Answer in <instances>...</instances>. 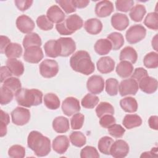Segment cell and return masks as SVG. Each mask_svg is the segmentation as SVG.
Returning <instances> with one entry per match:
<instances>
[{"instance_id":"obj_1","label":"cell","mask_w":158,"mask_h":158,"mask_svg":"<svg viewBox=\"0 0 158 158\" xmlns=\"http://www.w3.org/2000/svg\"><path fill=\"white\" fill-rule=\"evenodd\" d=\"M71 68L75 72L88 75L95 70V66L89 53L86 51H78L70 59Z\"/></svg>"},{"instance_id":"obj_2","label":"cell","mask_w":158,"mask_h":158,"mask_svg":"<svg viewBox=\"0 0 158 158\" xmlns=\"http://www.w3.org/2000/svg\"><path fill=\"white\" fill-rule=\"evenodd\" d=\"M27 144L38 157L46 156L51 150L50 139L38 131L33 130L29 133Z\"/></svg>"},{"instance_id":"obj_3","label":"cell","mask_w":158,"mask_h":158,"mask_svg":"<svg viewBox=\"0 0 158 158\" xmlns=\"http://www.w3.org/2000/svg\"><path fill=\"white\" fill-rule=\"evenodd\" d=\"M15 97L18 104L29 108L42 103L43 93L37 89L20 88L15 93Z\"/></svg>"},{"instance_id":"obj_4","label":"cell","mask_w":158,"mask_h":158,"mask_svg":"<svg viewBox=\"0 0 158 158\" xmlns=\"http://www.w3.org/2000/svg\"><path fill=\"white\" fill-rule=\"evenodd\" d=\"M83 25V19L77 14H73L67 17L62 22L56 24V28L61 35H70L80 30Z\"/></svg>"},{"instance_id":"obj_5","label":"cell","mask_w":158,"mask_h":158,"mask_svg":"<svg viewBox=\"0 0 158 158\" xmlns=\"http://www.w3.org/2000/svg\"><path fill=\"white\" fill-rule=\"evenodd\" d=\"M146 35V28L140 24L131 26L126 31L125 37L130 44H135L143 40Z\"/></svg>"},{"instance_id":"obj_6","label":"cell","mask_w":158,"mask_h":158,"mask_svg":"<svg viewBox=\"0 0 158 158\" xmlns=\"http://www.w3.org/2000/svg\"><path fill=\"white\" fill-rule=\"evenodd\" d=\"M40 72L42 77L51 78L55 77L59 72V65L55 60L45 59L39 66Z\"/></svg>"},{"instance_id":"obj_7","label":"cell","mask_w":158,"mask_h":158,"mask_svg":"<svg viewBox=\"0 0 158 158\" xmlns=\"http://www.w3.org/2000/svg\"><path fill=\"white\" fill-rule=\"evenodd\" d=\"M12 122L14 124L22 126L27 124L30 119V112L28 109L17 107L10 113Z\"/></svg>"},{"instance_id":"obj_8","label":"cell","mask_w":158,"mask_h":158,"mask_svg":"<svg viewBox=\"0 0 158 158\" xmlns=\"http://www.w3.org/2000/svg\"><path fill=\"white\" fill-rule=\"evenodd\" d=\"M138 88V82L132 78L122 80L118 86L119 93L121 96L135 95Z\"/></svg>"},{"instance_id":"obj_9","label":"cell","mask_w":158,"mask_h":158,"mask_svg":"<svg viewBox=\"0 0 158 158\" xmlns=\"http://www.w3.org/2000/svg\"><path fill=\"white\" fill-rule=\"evenodd\" d=\"M81 109L79 101L74 97H67L62 104V110L63 113L70 117L76 113H78Z\"/></svg>"},{"instance_id":"obj_10","label":"cell","mask_w":158,"mask_h":158,"mask_svg":"<svg viewBox=\"0 0 158 158\" xmlns=\"http://www.w3.org/2000/svg\"><path fill=\"white\" fill-rule=\"evenodd\" d=\"M129 151L130 148L128 143L123 139H118L112 144L110 154L115 158H123L127 156Z\"/></svg>"},{"instance_id":"obj_11","label":"cell","mask_w":158,"mask_h":158,"mask_svg":"<svg viewBox=\"0 0 158 158\" xmlns=\"http://www.w3.org/2000/svg\"><path fill=\"white\" fill-rule=\"evenodd\" d=\"M44 54L42 49L40 46L29 47L25 50L23 59L29 63L37 64L43 58Z\"/></svg>"},{"instance_id":"obj_12","label":"cell","mask_w":158,"mask_h":158,"mask_svg":"<svg viewBox=\"0 0 158 158\" xmlns=\"http://www.w3.org/2000/svg\"><path fill=\"white\" fill-rule=\"evenodd\" d=\"M58 41L60 54V56L67 57L74 52L76 49V44L75 41L70 37H61L57 40Z\"/></svg>"},{"instance_id":"obj_13","label":"cell","mask_w":158,"mask_h":158,"mask_svg":"<svg viewBox=\"0 0 158 158\" xmlns=\"http://www.w3.org/2000/svg\"><path fill=\"white\" fill-rule=\"evenodd\" d=\"M87 89L93 94L101 93L104 88V81L102 77L94 75L91 76L86 82Z\"/></svg>"},{"instance_id":"obj_14","label":"cell","mask_w":158,"mask_h":158,"mask_svg":"<svg viewBox=\"0 0 158 158\" xmlns=\"http://www.w3.org/2000/svg\"><path fill=\"white\" fill-rule=\"evenodd\" d=\"M17 28L23 33H30L35 28V25L33 20L26 15H22L16 20Z\"/></svg>"},{"instance_id":"obj_15","label":"cell","mask_w":158,"mask_h":158,"mask_svg":"<svg viewBox=\"0 0 158 158\" xmlns=\"http://www.w3.org/2000/svg\"><path fill=\"white\" fill-rule=\"evenodd\" d=\"M138 83L139 89L145 93L152 94L157 91L158 82L153 77L147 76L142 78Z\"/></svg>"},{"instance_id":"obj_16","label":"cell","mask_w":158,"mask_h":158,"mask_svg":"<svg viewBox=\"0 0 158 158\" xmlns=\"http://www.w3.org/2000/svg\"><path fill=\"white\" fill-rule=\"evenodd\" d=\"M114 5L110 1H99L95 6V14L101 18L109 16L114 11Z\"/></svg>"},{"instance_id":"obj_17","label":"cell","mask_w":158,"mask_h":158,"mask_svg":"<svg viewBox=\"0 0 158 158\" xmlns=\"http://www.w3.org/2000/svg\"><path fill=\"white\" fill-rule=\"evenodd\" d=\"M115 61L109 56L101 57L96 63L98 70L103 74L112 72L115 68Z\"/></svg>"},{"instance_id":"obj_18","label":"cell","mask_w":158,"mask_h":158,"mask_svg":"<svg viewBox=\"0 0 158 158\" xmlns=\"http://www.w3.org/2000/svg\"><path fill=\"white\" fill-rule=\"evenodd\" d=\"M70 146L69 139L65 135H59L52 141L53 150L59 154L65 153Z\"/></svg>"},{"instance_id":"obj_19","label":"cell","mask_w":158,"mask_h":158,"mask_svg":"<svg viewBox=\"0 0 158 158\" xmlns=\"http://www.w3.org/2000/svg\"><path fill=\"white\" fill-rule=\"evenodd\" d=\"M46 16L52 23L57 24L64 21L65 18L64 12L57 5L51 6L47 10Z\"/></svg>"},{"instance_id":"obj_20","label":"cell","mask_w":158,"mask_h":158,"mask_svg":"<svg viewBox=\"0 0 158 158\" xmlns=\"http://www.w3.org/2000/svg\"><path fill=\"white\" fill-rule=\"evenodd\" d=\"M130 23L128 17L122 13H115L111 17L112 26L118 31L125 30Z\"/></svg>"},{"instance_id":"obj_21","label":"cell","mask_w":158,"mask_h":158,"mask_svg":"<svg viewBox=\"0 0 158 158\" xmlns=\"http://www.w3.org/2000/svg\"><path fill=\"white\" fill-rule=\"evenodd\" d=\"M85 30L89 34L91 35H98L102 29V23L100 20L92 18L88 19L84 23Z\"/></svg>"},{"instance_id":"obj_22","label":"cell","mask_w":158,"mask_h":158,"mask_svg":"<svg viewBox=\"0 0 158 158\" xmlns=\"http://www.w3.org/2000/svg\"><path fill=\"white\" fill-rule=\"evenodd\" d=\"M44 49L45 54L48 57L56 58L60 56V46L57 40H51L46 42L44 45Z\"/></svg>"},{"instance_id":"obj_23","label":"cell","mask_w":158,"mask_h":158,"mask_svg":"<svg viewBox=\"0 0 158 158\" xmlns=\"http://www.w3.org/2000/svg\"><path fill=\"white\" fill-rule=\"evenodd\" d=\"M133 69V65L131 62L127 60H122L117 64L115 71L120 77L125 78L131 75Z\"/></svg>"},{"instance_id":"obj_24","label":"cell","mask_w":158,"mask_h":158,"mask_svg":"<svg viewBox=\"0 0 158 158\" xmlns=\"http://www.w3.org/2000/svg\"><path fill=\"white\" fill-rule=\"evenodd\" d=\"M52 128L57 133H66L69 131L70 128L68 118L64 116H59L56 117L52 121Z\"/></svg>"},{"instance_id":"obj_25","label":"cell","mask_w":158,"mask_h":158,"mask_svg":"<svg viewBox=\"0 0 158 158\" xmlns=\"http://www.w3.org/2000/svg\"><path fill=\"white\" fill-rule=\"evenodd\" d=\"M6 66L9 69L12 75L16 77L21 76L24 72V65L22 62L16 59H9L6 61Z\"/></svg>"},{"instance_id":"obj_26","label":"cell","mask_w":158,"mask_h":158,"mask_svg":"<svg viewBox=\"0 0 158 158\" xmlns=\"http://www.w3.org/2000/svg\"><path fill=\"white\" fill-rule=\"evenodd\" d=\"M94 49L97 54L102 56L107 54L112 49V46L108 39H99L96 42Z\"/></svg>"},{"instance_id":"obj_27","label":"cell","mask_w":158,"mask_h":158,"mask_svg":"<svg viewBox=\"0 0 158 158\" xmlns=\"http://www.w3.org/2000/svg\"><path fill=\"white\" fill-rule=\"evenodd\" d=\"M138 54L135 49L131 46H126L120 52L119 60H127L131 64H135L137 61Z\"/></svg>"},{"instance_id":"obj_28","label":"cell","mask_w":158,"mask_h":158,"mask_svg":"<svg viewBox=\"0 0 158 158\" xmlns=\"http://www.w3.org/2000/svg\"><path fill=\"white\" fill-rule=\"evenodd\" d=\"M122 124L126 128L130 130L139 127L142 124V119L137 114H127L122 120Z\"/></svg>"},{"instance_id":"obj_29","label":"cell","mask_w":158,"mask_h":158,"mask_svg":"<svg viewBox=\"0 0 158 158\" xmlns=\"http://www.w3.org/2000/svg\"><path fill=\"white\" fill-rule=\"evenodd\" d=\"M120 106L126 112L133 113L138 110V102L136 100L132 97H126L120 101Z\"/></svg>"},{"instance_id":"obj_30","label":"cell","mask_w":158,"mask_h":158,"mask_svg":"<svg viewBox=\"0 0 158 158\" xmlns=\"http://www.w3.org/2000/svg\"><path fill=\"white\" fill-rule=\"evenodd\" d=\"M23 46L27 49L31 46H41L42 41L40 36L36 33H30L27 34L23 40Z\"/></svg>"},{"instance_id":"obj_31","label":"cell","mask_w":158,"mask_h":158,"mask_svg":"<svg viewBox=\"0 0 158 158\" xmlns=\"http://www.w3.org/2000/svg\"><path fill=\"white\" fill-rule=\"evenodd\" d=\"M4 54L9 59L19 58L22 54V48L17 43H10L6 48Z\"/></svg>"},{"instance_id":"obj_32","label":"cell","mask_w":158,"mask_h":158,"mask_svg":"<svg viewBox=\"0 0 158 158\" xmlns=\"http://www.w3.org/2000/svg\"><path fill=\"white\" fill-rule=\"evenodd\" d=\"M146 13V9L144 5L136 4L133 7L129 12L131 19L136 22H141Z\"/></svg>"},{"instance_id":"obj_33","label":"cell","mask_w":158,"mask_h":158,"mask_svg":"<svg viewBox=\"0 0 158 158\" xmlns=\"http://www.w3.org/2000/svg\"><path fill=\"white\" fill-rule=\"evenodd\" d=\"M44 104L45 106L51 110H56L60 106V100L58 96L52 93H47L44 96Z\"/></svg>"},{"instance_id":"obj_34","label":"cell","mask_w":158,"mask_h":158,"mask_svg":"<svg viewBox=\"0 0 158 158\" xmlns=\"http://www.w3.org/2000/svg\"><path fill=\"white\" fill-rule=\"evenodd\" d=\"M114 139L107 136L102 137L98 141V148L99 151L106 155H110V148L114 143Z\"/></svg>"},{"instance_id":"obj_35","label":"cell","mask_w":158,"mask_h":158,"mask_svg":"<svg viewBox=\"0 0 158 158\" xmlns=\"http://www.w3.org/2000/svg\"><path fill=\"white\" fill-rule=\"evenodd\" d=\"M107 39L111 42L113 50L120 49L124 44V38L123 35L118 32H112L107 36Z\"/></svg>"},{"instance_id":"obj_36","label":"cell","mask_w":158,"mask_h":158,"mask_svg":"<svg viewBox=\"0 0 158 158\" xmlns=\"http://www.w3.org/2000/svg\"><path fill=\"white\" fill-rule=\"evenodd\" d=\"M114 112L113 106L107 102H101L96 108V113L99 118L106 114L113 115Z\"/></svg>"},{"instance_id":"obj_37","label":"cell","mask_w":158,"mask_h":158,"mask_svg":"<svg viewBox=\"0 0 158 158\" xmlns=\"http://www.w3.org/2000/svg\"><path fill=\"white\" fill-rule=\"evenodd\" d=\"M69 139L71 143L78 148L83 146L86 143V138L81 131L72 132L69 136Z\"/></svg>"},{"instance_id":"obj_38","label":"cell","mask_w":158,"mask_h":158,"mask_svg":"<svg viewBox=\"0 0 158 158\" xmlns=\"http://www.w3.org/2000/svg\"><path fill=\"white\" fill-rule=\"evenodd\" d=\"M143 63L148 69H156L158 67V54L153 51L148 53L143 59Z\"/></svg>"},{"instance_id":"obj_39","label":"cell","mask_w":158,"mask_h":158,"mask_svg":"<svg viewBox=\"0 0 158 158\" xmlns=\"http://www.w3.org/2000/svg\"><path fill=\"white\" fill-rule=\"evenodd\" d=\"M99 98L93 94L88 93L86 94L81 99V106L86 109H93L99 102Z\"/></svg>"},{"instance_id":"obj_40","label":"cell","mask_w":158,"mask_h":158,"mask_svg":"<svg viewBox=\"0 0 158 158\" xmlns=\"http://www.w3.org/2000/svg\"><path fill=\"white\" fill-rule=\"evenodd\" d=\"M144 24L149 28L157 30L158 29V14L156 12L149 13L144 19Z\"/></svg>"},{"instance_id":"obj_41","label":"cell","mask_w":158,"mask_h":158,"mask_svg":"<svg viewBox=\"0 0 158 158\" xmlns=\"http://www.w3.org/2000/svg\"><path fill=\"white\" fill-rule=\"evenodd\" d=\"M118 91V81L117 79L110 78L106 81V91L110 96H116Z\"/></svg>"},{"instance_id":"obj_42","label":"cell","mask_w":158,"mask_h":158,"mask_svg":"<svg viewBox=\"0 0 158 158\" xmlns=\"http://www.w3.org/2000/svg\"><path fill=\"white\" fill-rule=\"evenodd\" d=\"M2 83V86L7 88L15 93L22 87L20 80L16 77H9L4 80Z\"/></svg>"},{"instance_id":"obj_43","label":"cell","mask_w":158,"mask_h":158,"mask_svg":"<svg viewBox=\"0 0 158 158\" xmlns=\"http://www.w3.org/2000/svg\"><path fill=\"white\" fill-rule=\"evenodd\" d=\"M8 155L12 158H23L25 156V149L21 145H13L9 149Z\"/></svg>"},{"instance_id":"obj_44","label":"cell","mask_w":158,"mask_h":158,"mask_svg":"<svg viewBox=\"0 0 158 158\" xmlns=\"http://www.w3.org/2000/svg\"><path fill=\"white\" fill-rule=\"evenodd\" d=\"M0 95H1V104L2 106L6 105L10 102L14 97V93L7 88L2 86L0 88Z\"/></svg>"},{"instance_id":"obj_45","label":"cell","mask_w":158,"mask_h":158,"mask_svg":"<svg viewBox=\"0 0 158 158\" xmlns=\"http://www.w3.org/2000/svg\"><path fill=\"white\" fill-rule=\"evenodd\" d=\"M36 24L38 27L42 30L44 31H48L54 27L53 23H52L47 17V16L44 15H42L39 16L36 20Z\"/></svg>"},{"instance_id":"obj_46","label":"cell","mask_w":158,"mask_h":158,"mask_svg":"<svg viewBox=\"0 0 158 158\" xmlns=\"http://www.w3.org/2000/svg\"><path fill=\"white\" fill-rule=\"evenodd\" d=\"M85 116L81 113H76L73 114L70 119L71 128L73 130H79L81 128L84 123Z\"/></svg>"},{"instance_id":"obj_47","label":"cell","mask_w":158,"mask_h":158,"mask_svg":"<svg viewBox=\"0 0 158 158\" xmlns=\"http://www.w3.org/2000/svg\"><path fill=\"white\" fill-rule=\"evenodd\" d=\"M99 156L97 149L93 146H86L80 151V157L81 158H98Z\"/></svg>"},{"instance_id":"obj_48","label":"cell","mask_w":158,"mask_h":158,"mask_svg":"<svg viewBox=\"0 0 158 158\" xmlns=\"http://www.w3.org/2000/svg\"><path fill=\"white\" fill-rule=\"evenodd\" d=\"M117 10L127 12L133 7L134 1L132 0H117L115 2Z\"/></svg>"},{"instance_id":"obj_49","label":"cell","mask_w":158,"mask_h":158,"mask_svg":"<svg viewBox=\"0 0 158 158\" xmlns=\"http://www.w3.org/2000/svg\"><path fill=\"white\" fill-rule=\"evenodd\" d=\"M110 135L114 138H121L125 132V129L120 124H115L111 125L107 130Z\"/></svg>"},{"instance_id":"obj_50","label":"cell","mask_w":158,"mask_h":158,"mask_svg":"<svg viewBox=\"0 0 158 158\" xmlns=\"http://www.w3.org/2000/svg\"><path fill=\"white\" fill-rule=\"evenodd\" d=\"M56 2L62 7L66 14H71L76 11V8L73 4L72 0H60L56 1Z\"/></svg>"},{"instance_id":"obj_51","label":"cell","mask_w":158,"mask_h":158,"mask_svg":"<svg viewBox=\"0 0 158 158\" xmlns=\"http://www.w3.org/2000/svg\"><path fill=\"white\" fill-rule=\"evenodd\" d=\"M116 120L115 117L111 114H106L100 117L99 124L105 128H108L111 125L115 123Z\"/></svg>"},{"instance_id":"obj_52","label":"cell","mask_w":158,"mask_h":158,"mask_svg":"<svg viewBox=\"0 0 158 158\" xmlns=\"http://www.w3.org/2000/svg\"><path fill=\"white\" fill-rule=\"evenodd\" d=\"M131 78L136 80L138 83L143 78L148 76V72L143 67H138L135 69L131 74Z\"/></svg>"},{"instance_id":"obj_53","label":"cell","mask_w":158,"mask_h":158,"mask_svg":"<svg viewBox=\"0 0 158 158\" xmlns=\"http://www.w3.org/2000/svg\"><path fill=\"white\" fill-rule=\"evenodd\" d=\"M33 1L30 0H15L14 3L19 10L25 11L32 5Z\"/></svg>"},{"instance_id":"obj_54","label":"cell","mask_w":158,"mask_h":158,"mask_svg":"<svg viewBox=\"0 0 158 158\" xmlns=\"http://www.w3.org/2000/svg\"><path fill=\"white\" fill-rule=\"evenodd\" d=\"M12 72L7 66H1L0 68V81L3 83L7 78L11 77Z\"/></svg>"},{"instance_id":"obj_55","label":"cell","mask_w":158,"mask_h":158,"mask_svg":"<svg viewBox=\"0 0 158 158\" xmlns=\"http://www.w3.org/2000/svg\"><path fill=\"white\" fill-rule=\"evenodd\" d=\"M10 43H11L10 40L7 36L1 35V36H0V44H1L0 52L1 54L4 53L6 48Z\"/></svg>"},{"instance_id":"obj_56","label":"cell","mask_w":158,"mask_h":158,"mask_svg":"<svg viewBox=\"0 0 158 158\" xmlns=\"http://www.w3.org/2000/svg\"><path fill=\"white\" fill-rule=\"evenodd\" d=\"M148 124L151 128L157 130H158V117L157 115H152L148 119Z\"/></svg>"},{"instance_id":"obj_57","label":"cell","mask_w":158,"mask_h":158,"mask_svg":"<svg viewBox=\"0 0 158 158\" xmlns=\"http://www.w3.org/2000/svg\"><path fill=\"white\" fill-rule=\"evenodd\" d=\"M73 4L75 8L83 9L86 7L89 3L88 0H72Z\"/></svg>"},{"instance_id":"obj_58","label":"cell","mask_w":158,"mask_h":158,"mask_svg":"<svg viewBox=\"0 0 158 158\" xmlns=\"http://www.w3.org/2000/svg\"><path fill=\"white\" fill-rule=\"evenodd\" d=\"M1 122L6 123V125H9L10 122V118L9 114L3 111L2 110H1Z\"/></svg>"},{"instance_id":"obj_59","label":"cell","mask_w":158,"mask_h":158,"mask_svg":"<svg viewBox=\"0 0 158 158\" xmlns=\"http://www.w3.org/2000/svg\"><path fill=\"white\" fill-rule=\"evenodd\" d=\"M7 125L1 122V125H0V136H1V137H3L7 134Z\"/></svg>"},{"instance_id":"obj_60","label":"cell","mask_w":158,"mask_h":158,"mask_svg":"<svg viewBox=\"0 0 158 158\" xmlns=\"http://www.w3.org/2000/svg\"><path fill=\"white\" fill-rule=\"evenodd\" d=\"M154 153H157V148H152V150L150 152H144L142 154L141 156V157H152L155 156L154 155Z\"/></svg>"},{"instance_id":"obj_61","label":"cell","mask_w":158,"mask_h":158,"mask_svg":"<svg viewBox=\"0 0 158 158\" xmlns=\"http://www.w3.org/2000/svg\"><path fill=\"white\" fill-rule=\"evenodd\" d=\"M157 34H156L155 35V36L152 38V48L156 51H157L158 49H157Z\"/></svg>"}]
</instances>
